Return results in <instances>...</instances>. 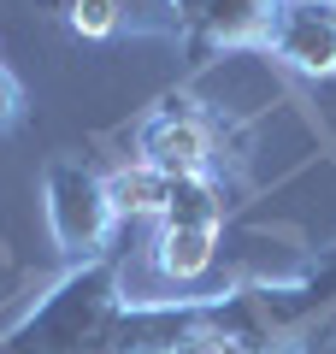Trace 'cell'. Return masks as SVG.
I'll return each mask as SVG.
<instances>
[{
  "label": "cell",
  "mask_w": 336,
  "mask_h": 354,
  "mask_svg": "<svg viewBox=\"0 0 336 354\" xmlns=\"http://www.w3.org/2000/svg\"><path fill=\"white\" fill-rule=\"evenodd\" d=\"M224 183L218 177H171V201H165L160 225H207L224 230Z\"/></svg>",
  "instance_id": "cell-10"
},
{
  "label": "cell",
  "mask_w": 336,
  "mask_h": 354,
  "mask_svg": "<svg viewBox=\"0 0 336 354\" xmlns=\"http://www.w3.org/2000/svg\"><path fill=\"white\" fill-rule=\"evenodd\" d=\"M24 113H30V101H24V83H18V77L6 71V65H0V136L24 124Z\"/></svg>",
  "instance_id": "cell-11"
},
{
  "label": "cell",
  "mask_w": 336,
  "mask_h": 354,
  "mask_svg": "<svg viewBox=\"0 0 336 354\" xmlns=\"http://www.w3.org/2000/svg\"><path fill=\"white\" fill-rule=\"evenodd\" d=\"M207 325L236 354H336V242L295 278L207 295Z\"/></svg>",
  "instance_id": "cell-2"
},
{
  "label": "cell",
  "mask_w": 336,
  "mask_h": 354,
  "mask_svg": "<svg viewBox=\"0 0 336 354\" xmlns=\"http://www.w3.org/2000/svg\"><path fill=\"white\" fill-rule=\"evenodd\" d=\"M265 53L301 77H336V6L330 0H283Z\"/></svg>",
  "instance_id": "cell-7"
},
{
  "label": "cell",
  "mask_w": 336,
  "mask_h": 354,
  "mask_svg": "<svg viewBox=\"0 0 336 354\" xmlns=\"http://www.w3.org/2000/svg\"><path fill=\"white\" fill-rule=\"evenodd\" d=\"M330 6H336V0H330Z\"/></svg>",
  "instance_id": "cell-13"
},
{
  "label": "cell",
  "mask_w": 336,
  "mask_h": 354,
  "mask_svg": "<svg viewBox=\"0 0 336 354\" xmlns=\"http://www.w3.org/2000/svg\"><path fill=\"white\" fill-rule=\"evenodd\" d=\"M100 177H106V201L118 213V225L124 218H160L165 201H171V177L153 171L148 160H124V165H112Z\"/></svg>",
  "instance_id": "cell-9"
},
{
  "label": "cell",
  "mask_w": 336,
  "mask_h": 354,
  "mask_svg": "<svg viewBox=\"0 0 336 354\" xmlns=\"http://www.w3.org/2000/svg\"><path fill=\"white\" fill-rule=\"evenodd\" d=\"M218 236L224 230H207V225H160V236H153V272L171 278V283L207 278V266L218 260Z\"/></svg>",
  "instance_id": "cell-8"
},
{
  "label": "cell",
  "mask_w": 336,
  "mask_h": 354,
  "mask_svg": "<svg viewBox=\"0 0 336 354\" xmlns=\"http://www.w3.org/2000/svg\"><path fill=\"white\" fill-rule=\"evenodd\" d=\"M183 12V53L195 65L218 53H265L283 0H177Z\"/></svg>",
  "instance_id": "cell-5"
},
{
  "label": "cell",
  "mask_w": 336,
  "mask_h": 354,
  "mask_svg": "<svg viewBox=\"0 0 336 354\" xmlns=\"http://www.w3.org/2000/svg\"><path fill=\"white\" fill-rule=\"evenodd\" d=\"M171 354H236V348H230V342H224V337H218V330H212V325H207V319H200V325H195V330H189V337H183V342H177V348H171Z\"/></svg>",
  "instance_id": "cell-12"
},
{
  "label": "cell",
  "mask_w": 336,
  "mask_h": 354,
  "mask_svg": "<svg viewBox=\"0 0 336 354\" xmlns=\"http://www.w3.org/2000/svg\"><path fill=\"white\" fill-rule=\"evenodd\" d=\"M200 319H207V295L130 301L124 254L106 248L95 260H77L59 283H48L0 337V354H171Z\"/></svg>",
  "instance_id": "cell-1"
},
{
  "label": "cell",
  "mask_w": 336,
  "mask_h": 354,
  "mask_svg": "<svg viewBox=\"0 0 336 354\" xmlns=\"http://www.w3.org/2000/svg\"><path fill=\"white\" fill-rule=\"evenodd\" d=\"M36 12L59 18L83 41H177L183 48V12L177 0H36Z\"/></svg>",
  "instance_id": "cell-6"
},
{
  "label": "cell",
  "mask_w": 336,
  "mask_h": 354,
  "mask_svg": "<svg viewBox=\"0 0 336 354\" xmlns=\"http://www.w3.org/2000/svg\"><path fill=\"white\" fill-rule=\"evenodd\" d=\"M136 160H148L165 177H218V124L200 113L183 88L160 95L136 124Z\"/></svg>",
  "instance_id": "cell-4"
},
{
  "label": "cell",
  "mask_w": 336,
  "mask_h": 354,
  "mask_svg": "<svg viewBox=\"0 0 336 354\" xmlns=\"http://www.w3.org/2000/svg\"><path fill=\"white\" fill-rule=\"evenodd\" d=\"M41 207H48V230L53 248L65 260H95V254L112 248V230H118V213L106 201V177L88 160H71V153H53L48 171H41Z\"/></svg>",
  "instance_id": "cell-3"
}]
</instances>
